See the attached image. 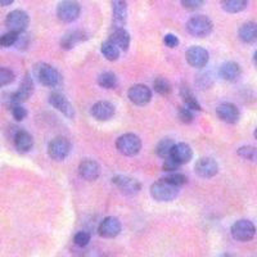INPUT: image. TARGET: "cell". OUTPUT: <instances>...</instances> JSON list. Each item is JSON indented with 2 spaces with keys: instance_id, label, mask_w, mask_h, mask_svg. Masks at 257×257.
Returning a JSON list of instances; mask_svg holds the SVG:
<instances>
[{
  "instance_id": "1",
  "label": "cell",
  "mask_w": 257,
  "mask_h": 257,
  "mask_svg": "<svg viewBox=\"0 0 257 257\" xmlns=\"http://www.w3.org/2000/svg\"><path fill=\"white\" fill-rule=\"evenodd\" d=\"M34 73H35L39 82L44 86H48V88H56L62 81L61 73L48 63L36 64L34 67Z\"/></svg>"
},
{
  "instance_id": "2",
  "label": "cell",
  "mask_w": 257,
  "mask_h": 257,
  "mask_svg": "<svg viewBox=\"0 0 257 257\" xmlns=\"http://www.w3.org/2000/svg\"><path fill=\"white\" fill-rule=\"evenodd\" d=\"M151 194L153 198L158 202H171L178 197L179 188L175 185L170 184L165 179L153 183L151 187Z\"/></svg>"
},
{
  "instance_id": "3",
  "label": "cell",
  "mask_w": 257,
  "mask_h": 257,
  "mask_svg": "<svg viewBox=\"0 0 257 257\" xmlns=\"http://www.w3.org/2000/svg\"><path fill=\"white\" fill-rule=\"evenodd\" d=\"M187 30L194 38H206L212 32V21L206 16H194L187 22Z\"/></svg>"
},
{
  "instance_id": "4",
  "label": "cell",
  "mask_w": 257,
  "mask_h": 257,
  "mask_svg": "<svg viewBox=\"0 0 257 257\" xmlns=\"http://www.w3.org/2000/svg\"><path fill=\"white\" fill-rule=\"evenodd\" d=\"M117 151L123 156H135L141 152L142 141L138 135L127 133V134L121 135L116 142Z\"/></svg>"
},
{
  "instance_id": "5",
  "label": "cell",
  "mask_w": 257,
  "mask_h": 257,
  "mask_svg": "<svg viewBox=\"0 0 257 257\" xmlns=\"http://www.w3.org/2000/svg\"><path fill=\"white\" fill-rule=\"evenodd\" d=\"M81 13V7L76 0H62L57 7V17L63 24H71L76 21Z\"/></svg>"
},
{
  "instance_id": "6",
  "label": "cell",
  "mask_w": 257,
  "mask_h": 257,
  "mask_svg": "<svg viewBox=\"0 0 257 257\" xmlns=\"http://www.w3.org/2000/svg\"><path fill=\"white\" fill-rule=\"evenodd\" d=\"M231 237L235 240H239V242H248L252 238L254 237L256 234V226L252 221L249 220H238L233 224L230 229Z\"/></svg>"
},
{
  "instance_id": "7",
  "label": "cell",
  "mask_w": 257,
  "mask_h": 257,
  "mask_svg": "<svg viewBox=\"0 0 257 257\" xmlns=\"http://www.w3.org/2000/svg\"><path fill=\"white\" fill-rule=\"evenodd\" d=\"M71 152V143L67 138H54L48 146V155L54 161H63Z\"/></svg>"
},
{
  "instance_id": "8",
  "label": "cell",
  "mask_w": 257,
  "mask_h": 257,
  "mask_svg": "<svg viewBox=\"0 0 257 257\" xmlns=\"http://www.w3.org/2000/svg\"><path fill=\"white\" fill-rule=\"evenodd\" d=\"M30 24V17L25 11H21V9H16L12 11L7 16L6 25L9 29V31L16 32V34H22L25 30L27 29Z\"/></svg>"
},
{
  "instance_id": "9",
  "label": "cell",
  "mask_w": 257,
  "mask_h": 257,
  "mask_svg": "<svg viewBox=\"0 0 257 257\" xmlns=\"http://www.w3.org/2000/svg\"><path fill=\"white\" fill-rule=\"evenodd\" d=\"M112 183L126 196H134L142 190V184L137 179L125 175L113 176Z\"/></svg>"
},
{
  "instance_id": "10",
  "label": "cell",
  "mask_w": 257,
  "mask_h": 257,
  "mask_svg": "<svg viewBox=\"0 0 257 257\" xmlns=\"http://www.w3.org/2000/svg\"><path fill=\"white\" fill-rule=\"evenodd\" d=\"M185 58H187L188 63L194 68H203L206 64L208 63V59H210V54H208L207 50L202 47H194L189 48L185 53Z\"/></svg>"
},
{
  "instance_id": "11",
  "label": "cell",
  "mask_w": 257,
  "mask_h": 257,
  "mask_svg": "<svg viewBox=\"0 0 257 257\" xmlns=\"http://www.w3.org/2000/svg\"><path fill=\"white\" fill-rule=\"evenodd\" d=\"M128 99L137 105H146L152 99V91L143 84L133 85L127 91Z\"/></svg>"
},
{
  "instance_id": "12",
  "label": "cell",
  "mask_w": 257,
  "mask_h": 257,
  "mask_svg": "<svg viewBox=\"0 0 257 257\" xmlns=\"http://www.w3.org/2000/svg\"><path fill=\"white\" fill-rule=\"evenodd\" d=\"M49 103L57 109V111H59L62 114L68 117V118H73V117H75V108H73V105L71 104L70 100H68L63 94L59 93V91H54V93L50 94Z\"/></svg>"
},
{
  "instance_id": "13",
  "label": "cell",
  "mask_w": 257,
  "mask_h": 257,
  "mask_svg": "<svg viewBox=\"0 0 257 257\" xmlns=\"http://www.w3.org/2000/svg\"><path fill=\"white\" fill-rule=\"evenodd\" d=\"M121 229H122V226H121L120 220L117 217L108 216L99 224L98 234L102 238H116L121 233Z\"/></svg>"
},
{
  "instance_id": "14",
  "label": "cell",
  "mask_w": 257,
  "mask_h": 257,
  "mask_svg": "<svg viewBox=\"0 0 257 257\" xmlns=\"http://www.w3.org/2000/svg\"><path fill=\"white\" fill-rule=\"evenodd\" d=\"M194 169H196L197 175L205 179L213 178L219 173V165H217L216 161L211 157H203L198 160Z\"/></svg>"
},
{
  "instance_id": "15",
  "label": "cell",
  "mask_w": 257,
  "mask_h": 257,
  "mask_svg": "<svg viewBox=\"0 0 257 257\" xmlns=\"http://www.w3.org/2000/svg\"><path fill=\"white\" fill-rule=\"evenodd\" d=\"M216 114L220 120L226 123H237L239 121V109L233 103H221L217 105Z\"/></svg>"
},
{
  "instance_id": "16",
  "label": "cell",
  "mask_w": 257,
  "mask_h": 257,
  "mask_svg": "<svg viewBox=\"0 0 257 257\" xmlns=\"http://www.w3.org/2000/svg\"><path fill=\"white\" fill-rule=\"evenodd\" d=\"M90 113L95 120L108 121L114 116V105L107 100H100L91 107Z\"/></svg>"
},
{
  "instance_id": "17",
  "label": "cell",
  "mask_w": 257,
  "mask_h": 257,
  "mask_svg": "<svg viewBox=\"0 0 257 257\" xmlns=\"http://www.w3.org/2000/svg\"><path fill=\"white\" fill-rule=\"evenodd\" d=\"M112 13H113L114 29L123 27L127 20V3L126 0H112Z\"/></svg>"
},
{
  "instance_id": "18",
  "label": "cell",
  "mask_w": 257,
  "mask_h": 257,
  "mask_svg": "<svg viewBox=\"0 0 257 257\" xmlns=\"http://www.w3.org/2000/svg\"><path fill=\"white\" fill-rule=\"evenodd\" d=\"M79 174L84 180H88V181L96 180L100 175L99 164L93 160L82 161L79 166Z\"/></svg>"
},
{
  "instance_id": "19",
  "label": "cell",
  "mask_w": 257,
  "mask_h": 257,
  "mask_svg": "<svg viewBox=\"0 0 257 257\" xmlns=\"http://www.w3.org/2000/svg\"><path fill=\"white\" fill-rule=\"evenodd\" d=\"M32 91H34V82H32V79L30 77V75H26V77L21 82L20 89L12 95L13 105L21 104L22 102L29 99Z\"/></svg>"
},
{
  "instance_id": "20",
  "label": "cell",
  "mask_w": 257,
  "mask_h": 257,
  "mask_svg": "<svg viewBox=\"0 0 257 257\" xmlns=\"http://www.w3.org/2000/svg\"><path fill=\"white\" fill-rule=\"evenodd\" d=\"M219 73L225 81L234 82L237 81L242 75V68L237 62H225L221 64Z\"/></svg>"
},
{
  "instance_id": "21",
  "label": "cell",
  "mask_w": 257,
  "mask_h": 257,
  "mask_svg": "<svg viewBox=\"0 0 257 257\" xmlns=\"http://www.w3.org/2000/svg\"><path fill=\"white\" fill-rule=\"evenodd\" d=\"M170 157L174 158L179 165H185L192 160L193 151L187 143H178L174 146Z\"/></svg>"
},
{
  "instance_id": "22",
  "label": "cell",
  "mask_w": 257,
  "mask_h": 257,
  "mask_svg": "<svg viewBox=\"0 0 257 257\" xmlns=\"http://www.w3.org/2000/svg\"><path fill=\"white\" fill-rule=\"evenodd\" d=\"M109 41H112L114 45L120 50H127L130 47V35L123 27L120 29H114L109 35Z\"/></svg>"
},
{
  "instance_id": "23",
  "label": "cell",
  "mask_w": 257,
  "mask_h": 257,
  "mask_svg": "<svg viewBox=\"0 0 257 257\" xmlns=\"http://www.w3.org/2000/svg\"><path fill=\"white\" fill-rule=\"evenodd\" d=\"M238 35H239L240 40L245 44H253L254 41L257 40V24L252 22V21L243 24L239 27Z\"/></svg>"
},
{
  "instance_id": "24",
  "label": "cell",
  "mask_w": 257,
  "mask_h": 257,
  "mask_svg": "<svg viewBox=\"0 0 257 257\" xmlns=\"http://www.w3.org/2000/svg\"><path fill=\"white\" fill-rule=\"evenodd\" d=\"M15 146L20 152H30L34 147V139H32L31 134L27 133L26 130H18L15 135Z\"/></svg>"
},
{
  "instance_id": "25",
  "label": "cell",
  "mask_w": 257,
  "mask_h": 257,
  "mask_svg": "<svg viewBox=\"0 0 257 257\" xmlns=\"http://www.w3.org/2000/svg\"><path fill=\"white\" fill-rule=\"evenodd\" d=\"M85 39H86L85 32L79 31V30H76V31H70L62 38L61 45L63 49H72L77 43H81Z\"/></svg>"
},
{
  "instance_id": "26",
  "label": "cell",
  "mask_w": 257,
  "mask_h": 257,
  "mask_svg": "<svg viewBox=\"0 0 257 257\" xmlns=\"http://www.w3.org/2000/svg\"><path fill=\"white\" fill-rule=\"evenodd\" d=\"M180 95L183 98V102H184L185 107H188L189 109H193V111H201V104L196 99V95L193 94V91L189 88L183 86L180 89Z\"/></svg>"
},
{
  "instance_id": "27",
  "label": "cell",
  "mask_w": 257,
  "mask_h": 257,
  "mask_svg": "<svg viewBox=\"0 0 257 257\" xmlns=\"http://www.w3.org/2000/svg\"><path fill=\"white\" fill-rule=\"evenodd\" d=\"M248 0H221V8L228 13H239L247 8Z\"/></svg>"
},
{
  "instance_id": "28",
  "label": "cell",
  "mask_w": 257,
  "mask_h": 257,
  "mask_svg": "<svg viewBox=\"0 0 257 257\" xmlns=\"http://www.w3.org/2000/svg\"><path fill=\"white\" fill-rule=\"evenodd\" d=\"M100 52H102L103 57L109 62L117 61L118 57H120V49H118V48H117L116 45L109 40L103 43L102 47H100Z\"/></svg>"
},
{
  "instance_id": "29",
  "label": "cell",
  "mask_w": 257,
  "mask_h": 257,
  "mask_svg": "<svg viewBox=\"0 0 257 257\" xmlns=\"http://www.w3.org/2000/svg\"><path fill=\"white\" fill-rule=\"evenodd\" d=\"M174 146H175V143H174L171 139L165 138V139H162V141L157 144V147H156V153H157L158 157L166 160V158H169L170 156H171V151H173Z\"/></svg>"
},
{
  "instance_id": "30",
  "label": "cell",
  "mask_w": 257,
  "mask_h": 257,
  "mask_svg": "<svg viewBox=\"0 0 257 257\" xmlns=\"http://www.w3.org/2000/svg\"><path fill=\"white\" fill-rule=\"evenodd\" d=\"M153 85H155V90L161 95H170L173 91V86H171L169 80L162 76H158L153 82Z\"/></svg>"
},
{
  "instance_id": "31",
  "label": "cell",
  "mask_w": 257,
  "mask_h": 257,
  "mask_svg": "<svg viewBox=\"0 0 257 257\" xmlns=\"http://www.w3.org/2000/svg\"><path fill=\"white\" fill-rule=\"evenodd\" d=\"M117 77L113 72H103L98 77V85L104 89H112L116 86Z\"/></svg>"
},
{
  "instance_id": "32",
  "label": "cell",
  "mask_w": 257,
  "mask_h": 257,
  "mask_svg": "<svg viewBox=\"0 0 257 257\" xmlns=\"http://www.w3.org/2000/svg\"><path fill=\"white\" fill-rule=\"evenodd\" d=\"M237 155L239 156V157L244 158V160L251 161V162L257 164V148L256 147H251V146L240 147V148L237 151Z\"/></svg>"
},
{
  "instance_id": "33",
  "label": "cell",
  "mask_w": 257,
  "mask_h": 257,
  "mask_svg": "<svg viewBox=\"0 0 257 257\" xmlns=\"http://www.w3.org/2000/svg\"><path fill=\"white\" fill-rule=\"evenodd\" d=\"M165 180L169 181L170 184L175 185V187H181V185H185L188 181V178L181 173H170L166 178H164Z\"/></svg>"
},
{
  "instance_id": "34",
  "label": "cell",
  "mask_w": 257,
  "mask_h": 257,
  "mask_svg": "<svg viewBox=\"0 0 257 257\" xmlns=\"http://www.w3.org/2000/svg\"><path fill=\"white\" fill-rule=\"evenodd\" d=\"M13 81H15V73H13V71L6 67H0V88L12 84Z\"/></svg>"
},
{
  "instance_id": "35",
  "label": "cell",
  "mask_w": 257,
  "mask_h": 257,
  "mask_svg": "<svg viewBox=\"0 0 257 257\" xmlns=\"http://www.w3.org/2000/svg\"><path fill=\"white\" fill-rule=\"evenodd\" d=\"M18 38H20V34H16V32L9 31L7 32L6 35H3L0 38V47L3 48H9L15 45L18 41Z\"/></svg>"
},
{
  "instance_id": "36",
  "label": "cell",
  "mask_w": 257,
  "mask_h": 257,
  "mask_svg": "<svg viewBox=\"0 0 257 257\" xmlns=\"http://www.w3.org/2000/svg\"><path fill=\"white\" fill-rule=\"evenodd\" d=\"M90 234L88 231H79L77 234H75V237H73V242L75 244L79 245V247H85V245H88L89 242H90Z\"/></svg>"
},
{
  "instance_id": "37",
  "label": "cell",
  "mask_w": 257,
  "mask_h": 257,
  "mask_svg": "<svg viewBox=\"0 0 257 257\" xmlns=\"http://www.w3.org/2000/svg\"><path fill=\"white\" fill-rule=\"evenodd\" d=\"M178 117L183 123H190L193 121V118H194V116L192 113V109H189L188 107H180L178 111Z\"/></svg>"
},
{
  "instance_id": "38",
  "label": "cell",
  "mask_w": 257,
  "mask_h": 257,
  "mask_svg": "<svg viewBox=\"0 0 257 257\" xmlns=\"http://www.w3.org/2000/svg\"><path fill=\"white\" fill-rule=\"evenodd\" d=\"M181 4L187 11H197L205 4V0H181Z\"/></svg>"
},
{
  "instance_id": "39",
  "label": "cell",
  "mask_w": 257,
  "mask_h": 257,
  "mask_svg": "<svg viewBox=\"0 0 257 257\" xmlns=\"http://www.w3.org/2000/svg\"><path fill=\"white\" fill-rule=\"evenodd\" d=\"M181 165H179L178 162H176L174 158L169 157L165 160L164 162V166H162V169H164V171H166V173H175L176 170H179V167H180Z\"/></svg>"
},
{
  "instance_id": "40",
  "label": "cell",
  "mask_w": 257,
  "mask_h": 257,
  "mask_svg": "<svg viewBox=\"0 0 257 257\" xmlns=\"http://www.w3.org/2000/svg\"><path fill=\"white\" fill-rule=\"evenodd\" d=\"M12 114L17 121H22L26 118L27 111L26 108H24L21 104H16L12 107Z\"/></svg>"
},
{
  "instance_id": "41",
  "label": "cell",
  "mask_w": 257,
  "mask_h": 257,
  "mask_svg": "<svg viewBox=\"0 0 257 257\" xmlns=\"http://www.w3.org/2000/svg\"><path fill=\"white\" fill-rule=\"evenodd\" d=\"M164 43L166 47H169L173 49V48H176L179 45V39L176 38L174 34H167V35H165V38H164Z\"/></svg>"
},
{
  "instance_id": "42",
  "label": "cell",
  "mask_w": 257,
  "mask_h": 257,
  "mask_svg": "<svg viewBox=\"0 0 257 257\" xmlns=\"http://www.w3.org/2000/svg\"><path fill=\"white\" fill-rule=\"evenodd\" d=\"M15 0H0V6L2 7H8L13 3Z\"/></svg>"
},
{
  "instance_id": "43",
  "label": "cell",
  "mask_w": 257,
  "mask_h": 257,
  "mask_svg": "<svg viewBox=\"0 0 257 257\" xmlns=\"http://www.w3.org/2000/svg\"><path fill=\"white\" fill-rule=\"evenodd\" d=\"M217 257H233V256H231V254H229V253H221L220 256H217Z\"/></svg>"
},
{
  "instance_id": "44",
  "label": "cell",
  "mask_w": 257,
  "mask_h": 257,
  "mask_svg": "<svg viewBox=\"0 0 257 257\" xmlns=\"http://www.w3.org/2000/svg\"><path fill=\"white\" fill-rule=\"evenodd\" d=\"M253 61H254V63L257 64V52L254 53V56H253Z\"/></svg>"
},
{
  "instance_id": "45",
  "label": "cell",
  "mask_w": 257,
  "mask_h": 257,
  "mask_svg": "<svg viewBox=\"0 0 257 257\" xmlns=\"http://www.w3.org/2000/svg\"><path fill=\"white\" fill-rule=\"evenodd\" d=\"M254 138H256V141H257V127H256V130H254Z\"/></svg>"
}]
</instances>
